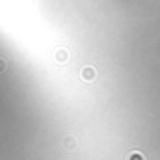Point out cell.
I'll return each mask as SVG.
<instances>
[{
	"label": "cell",
	"instance_id": "6da1fadb",
	"mask_svg": "<svg viewBox=\"0 0 160 160\" xmlns=\"http://www.w3.org/2000/svg\"><path fill=\"white\" fill-rule=\"evenodd\" d=\"M54 58H56V62H58V63H67V62H69V52H67V50H63V48H60V50H56Z\"/></svg>",
	"mask_w": 160,
	"mask_h": 160
},
{
	"label": "cell",
	"instance_id": "7a4b0ae2",
	"mask_svg": "<svg viewBox=\"0 0 160 160\" xmlns=\"http://www.w3.org/2000/svg\"><path fill=\"white\" fill-rule=\"evenodd\" d=\"M95 69L93 67H84V71H82V78L86 80V82H91V80L95 78Z\"/></svg>",
	"mask_w": 160,
	"mask_h": 160
},
{
	"label": "cell",
	"instance_id": "3957f363",
	"mask_svg": "<svg viewBox=\"0 0 160 160\" xmlns=\"http://www.w3.org/2000/svg\"><path fill=\"white\" fill-rule=\"evenodd\" d=\"M63 147H65L67 151H73V149L77 147V140H75L73 136H67V138L63 140Z\"/></svg>",
	"mask_w": 160,
	"mask_h": 160
},
{
	"label": "cell",
	"instance_id": "277c9868",
	"mask_svg": "<svg viewBox=\"0 0 160 160\" xmlns=\"http://www.w3.org/2000/svg\"><path fill=\"white\" fill-rule=\"evenodd\" d=\"M125 160H145V157L140 153V151H132V153H128L127 155V158Z\"/></svg>",
	"mask_w": 160,
	"mask_h": 160
},
{
	"label": "cell",
	"instance_id": "5b68a950",
	"mask_svg": "<svg viewBox=\"0 0 160 160\" xmlns=\"http://www.w3.org/2000/svg\"><path fill=\"white\" fill-rule=\"evenodd\" d=\"M6 67H8V63H6V62H4V60L0 58V75H2L4 71H6Z\"/></svg>",
	"mask_w": 160,
	"mask_h": 160
}]
</instances>
